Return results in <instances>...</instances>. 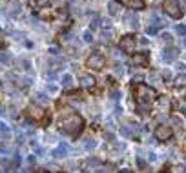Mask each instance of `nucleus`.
Returning <instances> with one entry per match:
<instances>
[{
  "label": "nucleus",
  "mask_w": 186,
  "mask_h": 173,
  "mask_svg": "<svg viewBox=\"0 0 186 173\" xmlns=\"http://www.w3.org/2000/svg\"><path fill=\"white\" fill-rule=\"evenodd\" d=\"M133 95H135V100H137L139 108H148L150 109V106L155 100V89H151L146 84H137L135 89H133Z\"/></svg>",
  "instance_id": "obj_1"
},
{
  "label": "nucleus",
  "mask_w": 186,
  "mask_h": 173,
  "mask_svg": "<svg viewBox=\"0 0 186 173\" xmlns=\"http://www.w3.org/2000/svg\"><path fill=\"white\" fill-rule=\"evenodd\" d=\"M84 126V120L81 115H77V113H71V115L64 117L60 122V128L64 133L68 135H73V137H77V135L81 133V130H82Z\"/></svg>",
  "instance_id": "obj_2"
},
{
  "label": "nucleus",
  "mask_w": 186,
  "mask_h": 173,
  "mask_svg": "<svg viewBox=\"0 0 186 173\" xmlns=\"http://www.w3.org/2000/svg\"><path fill=\"white\" fill-rule=\"evenodd\" d=\"M163 9H164V13H168V15L173 17V19H179V17L183 15L181 6H179L177 0H164V2H163Z\"/></svg>",
  "instance_id": "obj_3"
},
{
  "label": "nucleus",
  "mask_w": 186,
  "mask_h": 173,
  "mask_svg": "<svg viewBox=\"0 0 186 173\" xmlns=\"http://www.w3.org/2000/svg\"><path fill=\"white\" fill-rule=\"evenodd\" d=\"M88 68L89 69H95V71H99V69H102L104 64H106V58H104V55H101V53H93V55H89V58H88Z\"/></svg>",
  "instance_id": "obj_4"
},
{
  "label": "nucleus",
  "mask_w": 186,
  "mask_h": 173,
  "mask_svg": "<svg viewBox=\"0 0 186 173\" xmlns=\"http://www.w3.org/2000/svg\"><path fill=\"white\" fill-rule=\"evenodd\" d=\"M135 44H137V40L133 35H124L121 42H119V46H121V49L126 51V53H133V49H135Z\"/></svg>",
  "instance_id": "obj_5"
},
{
  "label": "nucleus",
  "mask_w": 186,
  "mask_h": 173,
  "mask_svg": "<svg viewBox=\"0 0 186 173\" xmlns=\"http://www.w3.org/2000/svg\"><path fill=\"white\" fill-rule=\"evenodd\" d=\"M172 135H173V131H172L168 126H157V130H155V137H157L159 140H163V142L170 140Z\"/></svg>",
  "instance_id": "obj_6"
},
{
  "label": "nucleus",
  "mask_w": 186,
  "mask_h": 173,
  "mask_svg": "<svg viewBox=\"0 0 186 173\" xmlns=\"http://www.w3.org/2000/svg\"><path fill=\"white\" fill-rule=\"evenodd\" d=\"M126 26H128V27H131L133 31H135V29H139V27H141L139 15H137V13H128V15H126Z\"/></svg>",
  "instance_id": "obj_7"
},
{
  "label": "nucleus",
  "mask_w": 186,
  "mask_h": 173,
  "mask_svg": "<svg viewBox=\"0 0 186 173\" xmlns=\"http://www.w3.org/2000/svg\"><path fill=\"white\" fill-rule=\"evenodd\" d=\"M175 57H177V49H175V47H172V46L164 47V49H163V53H161V58H163L164 62H172Z\"/></svg>",
  "instance_id": "obj_8"
},
{
  "label": "nucleus",
  "mask_w": 186,
  "mask_h": 173,
  "mask_svg": "<svg viewBox=\"0 0 186 173\" xmlns=\"http://www.w3.org/2000/svg\"><path fill=\"white\" fill-rule=\"evenodd\" d=\"M121 9H122V4H121L119 0H111V2L108 4V13H110L111 17L119 15V13H121Z\"/></svg>",
  "instance_id": "obj_9"
},
{
  "label": "nucleus",
  "mask_w": 186,
  "mask_h": 173,
  "mask_svg": "<svg viewBox=\"0 0 186 173\" xmlns=\"http://www.w3.org/2000/svg\"><path fill=\"white\" fill-rule=\"evenodd\" d=\"M27 111H29L31 118H35V120H40L42 117H44V109H42L40 106H37V104H31Z\"/></svg>",
  "instance_id": "obj_10"
},
{
  "label": "nucleus",
  "mask_w": 186,
  "mask_h": 173,
  "mask_svg": "<svg viewBox=\"0 0 186 173\" xmlns=\"http://www.w3.org/2000/svg\"><path fill=\"white\" fill-rule=\"evenodd\" d=\"M131 64L133 66H144V64H148V55L146 53H135L131 57Z\"/></svg>",
  "instance_id": "obj_11"
},
{
  "label": "nucleus",
  "mask_w": 186,
  "mask_h": 173,
  "mask_svg": "<svg viewBox=\"0 0 186 173\" xmlns=\"http://www.w3.org/2000/svg\"><path fill=\"white\" fill-rule=\"evenodd\" d=\"M81 86L86 88V89L95 88V77H91V75H82V77H81Z\"/></svg>",
  "instance_id": "obj_12"
},
{
  "label": "nucleus",
  "mask_w": 186,
  "mask_h": 173,
  "mask_svg": "<svg viewBox=\"0 0 186 173\" xmlns=\"http://www.w3.org/2000/svg\"><path fill=\"white\" fill-rule=\"evenodd\" d=\"M144 0H128V7L133 9V11H139V9H144Z\"/></svg>",
  "instance_id": "obj_13"
},
{
  "label": "nucleus",
  "mask_w": 186,
  "mask_h": 173,
  "mask_svg": "<svg viewBox=\"0 0 186 173\" xmlns=\"http://www.w3.org/2000/svg\"><path fill=\"white\" fill-rule=\"evenodd\" d=\"M68 153V146L66 144H60L57 150H53V159H64Z\"/></svg>",
  "instance_id": "obj_14"
},
{
  "label": "nucleus",
  "mask_w": 186,
  "mask_h": 173,
  "mask_svg": "<svg viewBox=\"0 0 186 173\" xmlns=\"http://www.w3.org/2000/svg\"><path fill=\"white\" fill-rule=\"evenodd\" d=\"M7 11H9V15H19V13H20V4H19L17 0H11Z\"/></svg>",
  "instance_id": "obj_15"
},
{
  "label": "nucleus",
  "mask_w": 186,
  "mask_h": 173,
  "mask_svg": "<svg viewBox=\"0 0 186 173\" xmlns=\"http://www.w3.org/2000/svg\"><path fill=\"white\" fill-rule=\"evenodd\" d=\"M60 84H62V88H71L73 86V77L69 75V73H66V75H62V78H60Z\"/></svg>",
  "instance_id": "obj_16"
},
{
  "label": "nucleus",
  "mask_w": 186,
  "mask_h": 173,
  "mask_svg": "<svg viewBox=\"0 0 186 173\" xmlns=\"http://www.w3.org/2000/svg\"><path fill=\"white\" fill-rule=\"evenodd\" d=\"M0 62L6 64V66H11V64H13V58H11L9 53H0Z\"/></svg>",
  "instance_id": "obj_17"
},
{
  "label": "nucleus",
  "mask_w": 186,
  "mask_h": 173,
  "mask_svg": "<svg viewBox=\"0 0 186 173\" xmlns=\"http://www.w3.org/2000/svg\"><path fill=\"white\" fill-rule=\"evenodd\" d=\"M35 100H37V106H40V108L48 104V97L42 95V93H37V95H35Z\"/></svg>",
  "instance_id": "obj_18"
},
{
  "label": "nucleus",
  "mask_w": 186,
  "mask_h": 173,
  "mask_svg": "<svg viewBox=\"0 0 186 173\" xmlns=\"http://www.w3.org/2000/svg\"><path fill=\"white\" fill-rule=\"evenodd\" d=\"M175 86L177 88H183V86H186V75L183 73V75H179V77L175 78Z\"/></svg>",
  "instance_id": "obj_19"
},
{
  "label": "nucleus",
  "mask_w": 186,
  "mask_h": 173,
  "mask_svg": "<svg viewBox=\"0 0 186 173\" xmlns=\"http://www.w3.org/2000/svg\"><path fill=\"white\" fill-rule=\"evenodd\" d=\"M175 31H177V35H179V37H184V39H186V26H184V24L175 26Z\"/></svg>",
  "instance_id": "obj_20"
},
{
  "label": "nucleus",
  "mask_w": 186,
  "mask_h": 173,
  "mask_svg": "<svg viewBox=\"0 0 186 173\" xmlns=\"http://www.w3.org/2000/svg\"><path fill=\"white\" fill-rule=\"evenodd\" d=\"M0 133L4 135L6 138L11 135V131H9V128H7V124H4V122H0Z\"/></svg>",
  "instance_id": "obj_21"
},
{
  "label": "nucleus",
  "mask_w": 186,
  "mask_h": 173,
  "mask_svg": "<svg viewBox=\"0 0 186 173\" xmlns=\"http://www.w3.org/2000/svg\"><path fill=\"white\" fill-rule=\"evenodd\" d=\"M48 4H49V0H33V6L39 7V9H40V7H46Z\"/></svg>",
  "instance_id": "obj_22"
},
{
  "label": "nucleus",
  "mask_w": 186,
  "mask_h": 173,
  "mask_svg": "<svg viewBox=\"0 0 186 173\" xmlns=\"http://www.w3.org/2000/svg\"><path fill=\"white\" fill-rule=\"evenodd\" d=\"M186 170H184V166H181V164H179V166H172V168H170V173H184Z\"/></svg>",
  "instance_id": "obj_23"
},
{
  "label": "nucleus",
  "mask_w": 186,
  "mask_h": 173,
  "mask_svg": "<svg viewBox=\"0 0 186 173\" xmlns=\"http://www.w3.org/2000/svg\"><path fill=\"white\" fill-rule=\"evenodd\" d=\"M84 148H86V150L95 148V140H93V138H86V140H84Z\"/></svg>",
  "instance_id": "obj_24"
},
{
  "label": "nucleus",
  "mask_w": 186,
  "mask_h": 173,
  "mask_svg": "<svg viewBox=\"0 0 186 173\" xmlns=\"http://www.w3.org/2000/svg\"><path fill=\"white\" fill-rule=\"evenodd\" d=\"M146 33H148V35H155V33H157V26H155V24H150V26L146 27Z\"/></svg>",
  "instance_id": "obj_25"
},
{
  "label": "nucleus",
  "mask_w": 186,
  "mask_h": 173,
  "mask_svg": "<svg viewBox=\"0 0 186 173\" xmlns=\"http://www.w3.org/2000/svg\"><path fill=\"white\" fill-rule=\"evenodd\" d=\"M48 91H49V93H57V91H59V86L53 84V82H49V84H48Z\"/></svg>",
  "instance_id": "obj_26"
},
{
  "label": "nucleus",
  "mask_w": 186,
  "mask_h": 173,
  "mask_svg": "<svg viewBox=\"0 0 186 173\" xmlns=\"http://www.w3.org/2000/svg\"><path fill=\"white\" fill-rule=\"evenodd\" d=\"M161 37H163V40H164L166 44H172V40H173V37H172V35H170V33H163V35H161Z\"/></svg>",
  "instance_id": "obj_27"
},
{
  "label": "nucleus",
  "mask_w": 186,
  "mask_h": 173,
  "mask_svg": "<svg viewBox=\"0 0 186 173\" xmlns=\"http://www.w3.org/2000/svg\"><path fill=\"white\" fill-rule=\"evenodd\" d=\"M101 37H102V42H110V40H111V33H110V31H102Z\"/></svg>",
  "instance_id": "obj_28"
},
{
  "label": "nucleus",
  "mask_w": 186,
  "mask_h": 173,
  "mask_svg": "<svg viewBox=\"0 0 186 173\" xmlns=\"http://www.w3.org/2000/svg\"><path fill=\"white\" fill-rule=\"evenodd\" d=\"M173 124H175V126H179V128H184V122H183L179 117H173Z\"/></svg>",
  "instance_id": "obj_29"
},
{
  "label": "nucleus",
  "mask_w": 186,
  "mask_h": 173,
  "mask_svg": "<svg viewBox=\"0 0 186 173\" xmlns=\"http://www.w3.org/2000/svg\"><path fill=\"white\" fill-rule=\"evenodd\" d=\"M101 24H102L104 29H110V27H111V22H110L108 19H102V20H101Z\"/></svg>",
  "instance_id": "obj_30"
},
{
  "label": "nucleus",
  "mask_w": 186,
  "mask_h": 173,
  "mask_svg": "<svg viewBox=\"0 0 186 173\" xmlns=\"http://www.w3.org/2000/svg\"><path fill=\"white\" fill-rule=\"evenodd\" d=\"M86 164H88V166H99V160H97V159H88Z\"/></svg>",
  "instance_id": "obj_31"
},
{
  "label": "nucleus",
  "mask_w": 186,
  "mask_h": 173,
  "mask_svg": "<svg viewBox=\"0 0 186 173\" xmlns=\"http://www.w3.org/2000/svg\"><path fill=\"white\" fill-rule=\"evenodd\" d=\"M84 40H86V42H93V35H91L89 31H86V33H84Z\"/></svg>",
  "instance_id": "obj_32"
},
{
  "label": "nucleus",
  "mask_w": 186,
  "mask_h": 173,
  "mask_svg": "<svg viewBox=\"0 0 186 173\" xmlns=\"http://www.w3.org/2000/svg\"><path fill=\"white\" fill-rule=\"evenodd\" d=\"M113 71H115V75H122L124 68H122V66H115V69H113Z\"/></svg>",
  "instance_id": "obj_33"
},
{
  "label": "nucleus",
  "mask_w": 186,
  "mask_h": 173,
  "mask_svg": "<svg viewBox=\"0 0 186 173\" xmlns=\"http://www.w3.org/2000/svg\"><path fill=\"white\" fill-rule=\"evenodd\" d=\"M57 77V73H55V69H49V71H48V78H49V80H53V78Z\"/></svg>",
  "instance_id": "obj_34"
},
{
  "label": "nucleus",
  "mask_w": 186,
  "mask_h": 173,
  "mask_svg": "<svg viewBox=\"0 0 186 173\" xmlns=\"http://www.w3.org/2000/svg\"><path fill=\"white\" fill-rule=\"evenodd\" d=\"M110 95H111V98H117V97H121V91H119V89H113Z\"/></svg>",
  "instance_id": "obj_35"
},
{
  "label": "nucleus",
  "mask_w": 186,
  "mask_h": 173,
  "mask_svg": "<svg viewBox=\"0 0 186 173\" xmlns=\"http://www.w3.org/2000/svg\"><path fill=\"white\" fill-rule=\"evenodd\" d=\"M163 77H164V78H172V73H170V69H163Z\"/></svg>",
  "instance_id": "obj_36"
},
{
  "label": "nucleus",
  "mask_w": 186,
  "mask_h": 173,
  "mask_svg": "<svg viewBox=\"0 0 186 173\" xmlns=\"http://www.w3.org/2000/svg\"><path fill=\"white\" fill-rule=\"evenodd\" d=\"M177 69L184 71V69H186V64H184V62H177Z\"/></svg>",
  "instance_id": "obj_37"
},
{
  "label": "nucleus",
  "mask_w": 186,
  "mask_h": 173,
  "mask_svg": "<svg viewBox=\"0 0 186 173\" xmlns=\"http://www.w3.org/2000/svg\"><path fill=\"white\" fill-rule=\"evenodd\" d=\"M22 66H24V68H26V69H29V68H31V64H29V62H27V60H22Z\"/></svg>",
  "instance_id": "obj_38"
},
{
  "label": "nucleus",
  "mask_w": 186,
  "mask_h": 173,
  "mask_svg": "<svg viewBox=\"0 0 186 173\" xmlns=\"http://www.w3.org/2000/svg\"><path fill=\"white\" fill-rule=\"evenodd\" d=\"M2 44H4V35H2V31H0V47H2Z\"/></svg>",
  "instance_id": "obj_39"
},
{
  "label": "nucleus",
  "mask_w": 186,
  "mask_h": 173,
  "mask_svg": "<svg viewBox=\"0 0 186 173\" xmlns=\"http://www.w3.org/2000/svg\"><path fill=\"white\" fill-rule=\"evenodd\" d=\"M181 111H183V115L186 117V106H184V108H181Z\"/></svg>",
  "instance_id": "obj_40"
},
{
  "label": "nucleus",
  "mask_w": 186,
  "mask_h": 173,
  "mask_svg": "<svg viewBox=\"0 0 186 173\" xmlns=\"http://www.w3.org/2000/svg\"><path fill=\"white\" fill-rule=\"evenodd\" d=\"M121 173H130V171H126V170H124V171H121Z\"/></svg>",
  "instance_id": "obj_41"
},
{
  "label": "nucleus",
  "mask_w": 186,
  "mask_h": 173,
  "mask_svg": "<svg viewBox=\"0 0 186 173\" xmlns=\"http://www.w3.org/2000/svg\"><path fill=\"white\" fill-rule=\"evenodd\" d=\"M183 44H184V46H186V39H184V42H183Z\"/></svg>",
  "instance_id": "obj_42"
}]
</instances>
